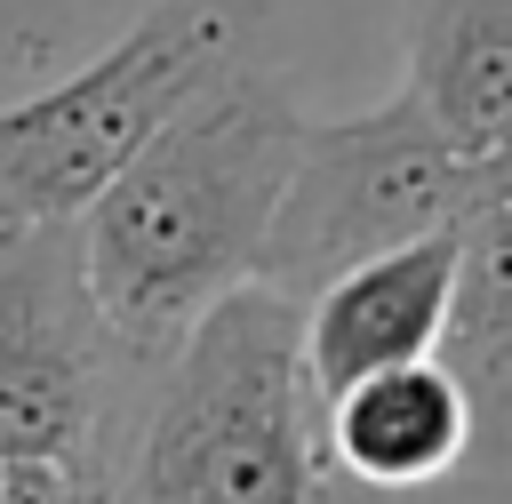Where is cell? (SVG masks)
<instances>
[{
    "instance_id": "cell-3",
    "label": "cell",
    "mask_w": 512,
    "mask_h": 504,
    "mask_svg": "<svg viewBox=\"0 0 512 504\" xmlns=\"http://www.w3.org/2000/svg\"><path fill=\"white\" fill-rule=\"evenodd\" d=\"M264 32L256 0H144L136 24L40 96L0 104V232L80 224L136 144Z\"/></svg>"
},
{
    "instance_id": "cell-1",
    "label": "cell",
    "mask_w": 512,
    "mask_h": 504,
    "mask_svg": "<svg viewBox=\"0 0 512 504\" xmlns=\"http://www.w3.org/2000/svg\"><path fill=\"white\" fill-rule=\"evenodd\" d=\"M296 136V96L248 48L208 72L96 192L80 216V272L144 360H168L232 288L256 280Z\"/></svg>"
},
{
    "instance_id": "cell-7",
    "label": "cell",
    "mask_w": 512,
    "mask_h": 504,
    "mask_svg": "<svg viewBox=\"0 0 512 504\" xmlns=\"http://www.w3.org/2000/svg\"><path fill=\"white\" fill-rule=\"evenodd\" d=\"M328 440L344 456V472L376 496H424L440 480H456L480 448L472 432V400L464 384L448 376V360H400V368H376L344 392H328Z\"/></svg>"
},
{
    "instance_id": "cell-5",
    "label": "cell",
    "mask_w": 512,
    "mask_h": 504,
    "mask_svg": "<svg viewBox=\"0 0 512 504\" xmlns=\"http://www.w3.org/2000/svg\"><path fill=\"white\" fill-rule=\"evenodd\" d=\"M480 200L488 160H472L408 88H392L368 112L304 120L256 280L280 288L288 304H312L352 264L408 248L424 232H456Z\"/></svg>"
},
{
    "instance_id": "cell-2",
    "label": "cell",
    "mask_w": 512,
    "mask_h": 504,
    "mask_svg": "<svg viewBox=\"0 0 512 504\" xmlns=\"http://www.w3.org/2000/svg\"><path fill=\"white\" fill-rule=\"evenodd\" d=\"M120 504H392L328 440L304 304L248 280L160 368L128 440Z\"/></svg>"
},
{
    "instance_id": "cell-10",
    "label": "cell",
    "mask_w": 512,
    "mask_h": 504,
    "mask_svg": "<svg viewBox=\"0 0 512 504\" xmlns=\"http://www.w3.org/2000/svg\"><path fill=\"white\" fill-rule=\"evenodd\" d=\"M400 504H512V464H464L456 480H440L424 496H400Z\"/></svg>"
},
{
    "instance_id": "cell-4",
    "label": "cell",
    "mask_w": 512,
    "mask_h": 504,
    "mask_svg": "<svg viewBox=\"0 0 512 504\" xmlns=\"http://www.w3.org/2000/svg\"><path fill=\"white\" fill-rule=\"evenodd\" d=\"M152 368L80 272V224L0 232V456L48 464L120 504Z\"/></svg>"
},
{
    "instance_id": "cell-8",
    "label": "cell",
    "mask_w": 512,
    "mask_h": 504,
    "mask_svg": "<svg viewBox=\"0 0 512 504\" xmlns=\"http://www.w3.org/2000/svg\"><path fill=\"white\" fill-rule=\"evenodd\" d=\"M472 160L512 144V0H408L400 80Z\"/></svg>"
},
{
    "instance_id": "cell-9",
    "label": "cell",
    "mask_w": 512,
    "mask_h": 504,
    "mask_svg": "<svg viewBox=\"0 0 512 504\" xmlns=\"http://www.w3.org/2000/svg\"><path fill=\"white\" fill-rule=\"evenodd\" d=\"M456 304L440 360L472 400V464H512V192L480 200L456 232Z\"/></svg>"
},
{
    "instance_id": "cell-6",
    "label": "cell",
    "mask_w": 512,
    "mask_h": 504,
    "mask_svg": "<svg viewBox=\"0 0 512 504\" xmlns=\"http://www.w3.org/2000/svg\"><path fill=\"white\" fill-rule=\"evenodd\" d=\"M456 232H424L408 248H384L304 304V352H312L320 392H344L376 368L440 352L448 304H456V248H464Z\"/></svg>"
},
{
    "instance_id": "cell-11",
    "label": "cell",
    "mask_w": 512,
    "mask_h": 504,
    "mask_svg": "<svg viewBox=\"0 0 512 504\" xmlns=\"http://www.w3.org/2000/svg\"><path fill=\"white\" fill-rule=\"evenodd\" d=\"M496 192H512V144L488 160V200H496Z\"/></svg>"
}]
</instances>
